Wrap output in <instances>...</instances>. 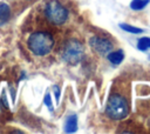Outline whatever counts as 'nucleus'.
I'll use <instances>...</instances> for the list:
<instances>
[{"label":"nucleus","mask_w":150,"mask_h":134,"mask_svg":"<svg viewBox=\"0 0 150 134\" xmlns=\"http://www.w3.org/2000/svg\"><path fill=\"white\" fill-rule=\"evenodd\" d=\"M54 38L50 33L38 31L32 33L27 39V47L36 56H45L54 48Z\"/></svg>","instance_id":"obj_1"},{"label":"nucleus","mask_w":150,"mask_h":134,"mask_svg":"<svg viewBox=\"0 0 150 134\" xmlns=\"http://www.w3.org/2000/svg\"><path fill=\"white\" fill-rule=\"evenodd\" d=\"M105 113L112 120L124 119L129 113V102L127 96L120 91H112L105 106Z\"/></svg>","instance_id":"obj_2"},{"label":"nucleus","mask_w":150,"mask_h":134,"mask_svg":"<svg viewBox=\"0 0 150 134\" xmlns=\"http://www.w3.org/2000/svg\"><path fill=\"white\" fill-rule=\"evenodd\" d=\"M47 21L53 26H62L69 18L68 8L60 0H48L43 8Z\"/></svg>","instance_id":"obj_3"},{"label":"nucleus","mask_w":150,"mask_h":134,"mask_svg":"<svg viewBox=\"0 0 150 134\" xmlns=\"http://www.w3.org/2000/svg\"><path fill=\"white\" fill-rule=\"evenodd\" d=\"M84 55L83 45L76 39H69L62 49V59L71 65H76L82 60Z\"/></svg>","instance_id":"obj_4"},{"label":"nucleus","mask_w":150,"mask_h":134,"mask_svg":"<svg viewBox=\"0 0 150 134\" xmlns=\"http://www.w3.org/2000/svg\"><path fill=\"white\" fill-rule=\"evenodd\" d=\"M89 45L93 48L94 52H96L100 55H107L111 49H112V43L110 40L107 38L100 36V35H94L89 39Z\"/></svg>","instance_id":"obj_5"},{"label":"nucleus","mask_w":150,"mask_h":134,"mask_svg":"<svg viewBox=\"0 0 150 134\" xmlns=\"http://www.w3.org/2000/svg\"><path fill=\"white\" fill-rule=\"evenodd\" d=\"M63 130L66 133H75L77 130V116L75 114H71L66 119Z\"/></svg>","instance_id":"obj_6"},{"label":"nucleus","mask_w":150,"mask_h":134,"mask_svg":"<svg viewBox=\"0 0 150 134\" xmlns=\"http://www.w3.org/2000/svg\"><path fill=\"white\" fill-rule=\"evenodd\" d=\"M107 59L112 63V65H120L123 59H124V53L122 49H118V51H114V52H109L107 54Z\"/></svg>","instance_id":"obj_7"},{"label":"nucleus","mask_w":150,"mask_h":134,"mask_svg":"<svg viewBox=\"0 0 150 134\" xmlns=\"http://www.w3.org/2000/svg\"><path fill=\"white\" fill-rule=\"evenodd\" d=\"M11 18V8L6 2H0V26L5 25Z\"/></svg>","instance_id":"obj_8"},{"label":"nucleus","mask_w":150,"mask_h":134,"mask_svg":"<svg viewBox=\"0 0 150 134\" xmlns=\"http://www.w3.org/2000/svg\"><path fill=\"white\" fill-rule=\"evenodd\" d=\"M137 48L142 52H146L148 49H150V38L148 36H143L141 39H138L137 41Z\"/></svg>","instance_id":"obj_9"},{"label":"nucleus","mask_w":150,"mask_h":134,"mask_svg":"<svg viewBox=\"0 0 150 134\" xmlns=\"http://www.w3.org/2000/svg\"><path fill=\"white\" fill-rule=\"evenodd\" d=\"M149 2H150V0H131L130 8L134 11H141L144 7H146V5Z\"/></svg>","instance_id":"obj_10"},{"label":"nucleus","mask_w":150,"mask_h":134,"mask_svg":"<svg viewBox=\"0 0 150 134\" xmlns=\"http://www.w3.org/2000/svg\"><path fill=\"white\" fill-rule=\"evenodd\" d=\"M120 27L125 31V32H129V33H142L143 29L142 28H138V27H135L132 25H129V24H120Z\"/></svg>","instance_id":"obj_11"},{"label":"nucleus","mask_w":150,"mask_h":134,"mask_svg":"<svg viewBox=\"0 0 150 134\" xmlns=\"http://www.w3.org/2000/svg\"><path fill=\"white\" fill-rule=\"evenodd\" d=\"M43 102H45V105L49 108L50 112L54 110V108H53V103H52V99H50V94H49V93H47V94L45 95V98H43Z\"/></svg>","instance_id":"obj_12"},{"label":"nucleus","mask_w":150,"mask_h":134,"mask_svg":"<svg viewBox=\"0 0 150 134\" xmlns=\"http://www.w3.org/2000/svg\"><path fill=\"white\" fill-rule=\"evenodd\" d=\"M53 91L55 93V99H56V102H59V98H60V87L59 86H53Z\"/></svg>","instance_id":"obj_13"},{"label":"nucleus","mask_w":150,"mask_h":134,"mask_svg":"<svg viewBox=\"0 0 150 134\" xmlns=\"http://www.w3.org/2000/svg\"><path fill=\"white\" fill-rule=\"evenodd\" d=\"M149 60H150V55H149Z\"/></svg>","instance_id":"obj_14"}]
</instances>
